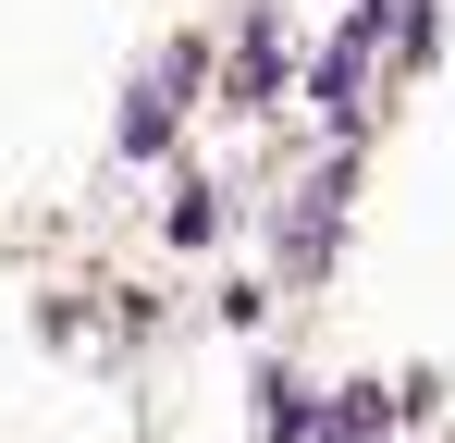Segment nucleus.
Segmentation results:
<instances>
[{
    "label": "nucleus",
    "mask_w": 455,
    "mask_h": 443,
    "mask_svg": "<svg viewBox=\"0 0 455 443\" xmlns=\"http://www.w3.org/2000/svg\"><path fill=\"white\" fill-rule=\"evenodd\" d=\"M234 99H246V111H271V99H283V25H271V12H246V50H234Z\"/></svg>",
    "instance_id": "obj_3"
},
{
    "label": "nucleus",
    "mask_w": 455,
    "mask_h": 443,
    "mask_svg": "<svg viewBox=\"0 0 455 443\" xmlns=\"http://www.w3.org/2000/svg\"><path fill=\"white\" fill-rule=\"evenodd\" d=\"M332 222H345V160H320V173L296 185V210H283V259H296V271L332 259Z\"/></svg>",
    "instance_id": "obj_2"
},
{
    "label": "nucleus",
    "mask_w": 455,
    "mask_h": 443,
    "mask_svg": "<svg viewBox=\"0 0 455 443\" xmlns=\"http://www.w3.org/2000/svg\"><path fill=\"white\" fill-rule=\"evenodd\" d=\"M160 148H172V74H148L124 99V160H160Z\"/></svg>",
    "instance_id": "obj_4"
},
{
    "label": "nucleus",
    "mask_w": 455,
    "mask_h": 443,
    "mask_svg": "<svg viewBox=\"0 0 455 443\" xmlns=\"http://www.w3.org/2000/svg\"><path fill=\"white\" fill-rule=\"evenodd\" d=\"M381 12H394V0H357V12H345V37L307 62V111H320V124H357V111H370L357 86H370V37H381Z\"/></svg>",
    "instance_id": "obj_1"
},
{
    "label": "nucleus",
    "mask_w": 455,
    "mask_h": 443,
    "mask_svg": "<svg viewBox=\"0 0 455 443\" xmlns=\"http://www.w3.org/2000/svg\"><path fill=\"white\" fill-rule=\"evenodd\" d=\"M259 419H271V443H307V382L296 369H259Z\"/></svg>",
    "instance_id": "obj_5"
},
{
    "label": "nucleus",
    "mask_w": 455,
    "mask_h": 443,
    "mask_svg": "<svg viewBox=\"0 0 455 443\" xmlns=\"http://www.w3.org/2000/svg\"><path fill=\"white\" fill-rule=\"evenodd\" d=\"M222 234V185H172V246H210Z\"/></svg>",
    "instance_id": "obj_6"
}]
</instances>
